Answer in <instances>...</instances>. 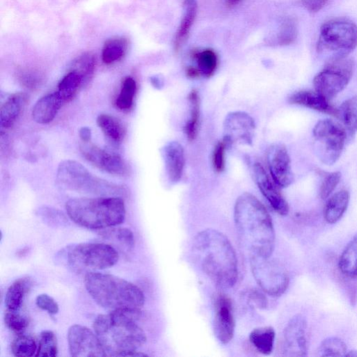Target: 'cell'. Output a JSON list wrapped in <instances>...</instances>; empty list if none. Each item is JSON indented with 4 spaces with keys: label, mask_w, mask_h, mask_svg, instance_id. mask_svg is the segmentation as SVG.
Here are the masks:
<instances>
[{
    "label": "cell",
    "mask_w": 357,
    "mask_h": 357,
    "mask_svg": "<svg viewBox=\"0 0 357 357\" xmlns=\"http://www.w3.org/2000/svg\"><path fill=\"white\" fill-rule=\"evenodd\" d=\"M192 253L203 272L219 287H234L238 278V261L225 235L212 229L201 231L193 241Z\"/></svg>",
    "instance_id": "1"
},
{
    "label": "cell",
    "mask_w": 357,
    "mask_h": 357,
    "mask_svg": "<svg viewBox=\"0 0 357 357\" xmlns=\"http://www.w3.org/2000/svg\"><path fill=\"white\" fill-rule=\"evenodd\" d=\"M234 218L238 236L251 257H271L275 231L265 206L254 195L245 193L237 200Z\"/></svg>",
    "instance_id": "2"
},
{
    "label": "cell",
    "mask_w": 357,
    "mask_h": 357,
    "mask_svg": "<svg viewBox=\"0 0 357 357\" xmlns=\"http://www.w3.org/2000/svg\"><path fill=\"white\" fill-rule=\"evenodd\" d=\"M140 310H118L99 316L94 329L107 356H126L147 341L145 331L136 323Z\"/></svg>",
    "instance_id": "3"
},
{
    "label": "cell",
    "mask_w": 357,
    "mask_h": 357,
    "mask_svg": "<svg viewBox=\"0 0 357 357\" xmlns=\"http://www.w3.org/2000/svg\"><path fill=\"white\" fill-rule=\"evenodd\" d=\"M85 284L92 298L106 310H140L144 306V293L135 284L117 276L90 272L86 274Z\"/></svg>",
    "instance_id": "4"
},
{
    "label": "cell",
    "mask_w": 357,
    "mask_h": 357,
    "mask_svg": "<svg viewBox=\"0 0 357 357\" xmlns=\"http://www.w3.org/2000/svg\"><path fill=\"white\" fill-rule=\"evenodd\" d=\"M66 209L71 220L90 230L115 227L126 218L124 202L117 196L70 199Z\"/></svg>",
    "instance_id": "5"
},
{
    "label": "cell",
    "mask_w": 357,
    "mask_h": 357,
    "mask_svg": "<svg viewBox=\"0 0 357 357\" xmlns=\"http://www.w3.org/2000/svg\"><path fill=\"white\" fill-rule=\"evenodd\" d=\"M57 180L62 188L79 193L116 195L122 192V186L94 175L81 164L73 160L59 165Z\"/></svg>",
    "instance_id": "6"
},
{
    "label": "cell",
    "mask_w": 357,
    "mask_h": 357,
    "mask_svg": "<svg viewBox=\"0 0 357 357\" xmlns=\"http://www.w3.org/2000/svg\"><path fill=\"white\" fill-rule=\"evenodd\" d=\"M357 46V26L346 19H334L321 28L318 52L329 60L346 57Z\"/></svg>",
    "instance_id": "7"
},
{
    "label": "cell",
    "mask_w": 357,
    "mask_h": 357,
    "mask_svg": "<svg viewBox=\"0 0 357 357\" xmlns=\"http://www.w3.org/2000/svg\"><path fill=\"white\" fill-rule=\"evenodd\" d=\"M119 260L114 247L106 243H85L70 249L68 264L79 273L98 271L113 267Z\"/></svg>",
    "instance_id": "8"
},
{
    "label": "cell",
    "mask_w": 357,
    "mask_h": 357,
    "mask_svg": "<svg viewBox=\"0 0 357 357\" xmlns=\"http://www.w3.org/2000/svg\"><path fill=\"white\" fill-rule=\"evenodd\" d=\"M313 135L314 150L318 159L325 164L331 166L340 157L347 139V130L331 119L319 121Z\"/></svg>",
    "instance_id": "9"
},
{
    "label": "cell",
    "mask_w": 357,
    "mask_h": 357,
    "mask_svg": "<svg viewBox=\"0 0 357 357\" xmlns=\"http://www.w3.org/2000/svg\"><path fill=\"white\" fill-rule=\"evenodd\" d=\"M354 68V61L347 57L329 60L314 78L315 90L331 102L347 86Z\"/></svg>",
    "instance_id": "10"
},
{
    "label": "cell",
    "mask_w": 357,
    "mask_h": 357,
    "mask_svg": "<svg viewBox=\"0 0 357 357\" xmlns=\"http://www.w3.org/2000/svg\"><path fill=\"white\" fill-rule=\"evenodd\" d=\"M250 261L253 275L262 291L278 298L287 291L289 276L280 262L271 257H251Z\"/></svg>",
    "instance_id": "11"
},
{
    "label": "cell",
    "mask_w": 357,
    "mask_h": 357,
    "mask_svg": "<svg viewBox=\"0 0 357 357\" xmlns=\"http://www.w3.org/2000/svg\"><path fill=\"white\" fill-rule=\"evenodd\" d=\"M69 351L75 357H103L106 353L96 333L86 327L76 325L68 331Z\"/></svg>",
    "instance_id": "12"
},
{
    "label": "cell",
    "mask_w": 357,
    "mask_h": 357,
    "mask_svg": "<svg viewBox=\"0 0 357 357\" xmlns=\"http://www.w3.org/2000/svg\"><path fill=\"white\" fill-rule=\"evenodd\" d=\"M255 131V121L249 114L233 112L229 114L225 119L224 140L227 146L234 144L251 146Z\"/></svg>",
    "instance_id": "13"
},
{
    "label": "cell",
    "mask_w": 357,
    "mask_h": 357,
    "mask_svg": "<svg viewBox=\"0 0 357 357\" xmlns=\"http://www.w3.org/2000/svg\"><path fill=\"white\" fill-rule=\"evenodd\" d=\"M80 151L88 162L109 174L124 176L128 172L127 164L121 157L108 153L90 142H83Z\"/></svg>",
    "instance_id": "14"
},
{
    "label": "cell",
    "mask_w": 357,
    "mask_h": 357,
    "mask_svg": "<svg viewBox=\"0 0 357 357\" xmlns=\"http://www.w3.org/2000/svg\"><path fill=\"white\" fill-rule=\"evenodd\" d=\"M267 163L270 175L280 188L292 184L294 176L289 152L283 145H272L267 152Z\"/></svg>",
    "instance_id": "15"
},
{
    "label": "cell",
    "mask_w": 357,
    "mask_h": 357,
    "mask_svg": "<svg viewBox=\"0 0 357 357\" xmlns=\"http://www.w3.org/2000/svg\"><path fill=\"white\" fill-rule=\"evenodd\" d=\"M307 322L301 315L294 316L284 328L283 334V355L285 356H306L307 355Z\"/></svg>",
    "instance_id": "16"
},
{
    "label": "cell",
    "mask_w": 357,
    "mask_h": 357,
    "mask_svg": "<svg viewBox=\"0 0 357 357\" xmlns=\"http://www.w3.org/2000/svg\"><path fill=\"white\" fill-rule=\"evenodd\" d=\"M235 330L232 300L224 295H220L215 300V316L213 319V331L217 338L227 345L233 338Z\"/></svg>",
    "instance_id": "17"
},
{
    "label": "cell",
    "mask_w": 357,
    "mask_h": 357,
    "mask_svg": "<svg viewBox=\"0 0 357 357\" xmlns=\"http://www.w3.org/2000/svg\"><path fill=\"white\" fill-rule=\"evenodd\" d=\"M254 180L262 195L271 207L281 216H287L289 213V205L280 192L279 186L275 183L263 166L256 163L253 166Z\"/></svg>",
    "instance_id": "18"
},
{
    "label": "cell",
    "mask_w": 357,
    "mask_h": 357,
    "mask_svg": "<svg viewBox=\"0 0 357 357\" xmlns=\"http://www.w3.org/2000/svg\"><path fill=\"white\" fill-rule=\"evenodd\" d=\"M291 104L304 106L338 118V110L318 93L311 90L298 92L289 98Z\"/></svg>",
    "instance_id": "19"
},
{
    "label": "cell",
    "mask_w": 357,
    "mask_h": 357,
    "mask_svg": "<svg viewBox=\"0 0 357 357\" xmlns=\"http://www.w3.org/2000/svg\"><path fill=\"white\" fill-rule=\"evenodd\" d=\"M166 169L170 181L178 182L183 174L185 156L183 147L177 142H171L164 148Z\"/></svg>",
    "instance_id": "20"
},
{
    "label": "cell",
    "mask_w": 357,
    "mask_h": 357,
    "mask_svg": "<svg viewBox=\"0 0 357 357\" xmlns=\"http://www.w3.org/2000/svg\"><path fill=\"white\" fill-rule=\"evenodd\" d=\"M62 102L57 92L43 97L33 108V119L40 124L50 123L57 115Z\"/></svg>",
    "instance_id": "21"
},
{
    "label": "cell",
    "mask_w": 357,
    "mask_h": 357,
    "mask_svg": "<svg viewBox=\"0 0 357 357\" xmlns=\"http://www.w3.org/2000/svg\"><path fill=\"white\" fill-rule=\"evenodd\" d=\"M28 96L23 93L12 95L0 110V126L2 129L11 128L26 104Z\"/></svg>",
    "instance_id": "22"
},
{
    "label": "cell",
    "mask_w": 357,
    "mask_h": 357,
    "mask_svg": "<svg viewBox=\"0 0 357 357\" xmlns=\"http://www.w3.org/2000/svg\"><path fill=\"white\" fill-rule=\"evenodd\" d=\"M349 202V193L346 190L340 191L331 195L327 200L324 218L329 224L337 223L344 215Z\"/></svg>",
    "instance_id": "23"
},
{
    "label": "cell",
    "mask_w": 357,
    "mask_h": 357,
    "mask_svg": "<svg viewBox=\"0 0 357 357\" xmlns=\"http://www.w3.org/2000/svg\"><path fill=\"white\" fill-rule=\"evenodd\" d=\"M31 287L32 281L29 278L18 279L11 285L6 297V305L9 311H19L21 309Z\"/></svg>",
    "instance_id": "24"
},
{
    "label": "cell",
    "mask_w": 357,
    "mask_h": 357,
    "mask_svg": "<svg viewBox=\"0 0 357 357\" xmlns=\"http://www.w3.org/2000/svg\"><path fill=\"white\" fill-rule=\"evenodd\" d=\"M341 273L349 278H357V233L348 243L338 260Z\"/></svg>",
    "instance_id": "25"
},
{
    "label": "cell",
    "mask_w": 357,
    "mask_h": 357,
    "mask_svg": "<svg viewBox=\"0 0 357 357\" xmlns=\"http://www.w3.org/2000/svg\"><path fill=\"white\" fill-rule=\"evenodd\" d=\"M84 77L77 71L70 70L60 81L57 93L63 102H69L73 100L84 85Z\"/></svg>",
    "instance_id": "26"
},
{
    "label": "cell",
    "mask_w": 357,
    "mask_h": 357,
    "mask_svg": "<svg viewBox=\"0 0 357 357\" xmlns=\"http://www.w3.org/2000/svg\"><path fill=\"white\" fill-rule=\"evenodd\" d=\"M276 333L271 327H262L253 329L250 334L249 340L258 351L269 355L273 349Z\"/></svg>",
    "instance_id": "27"
},
{
    "label": "cell",
    "mask_w": 357,
    "mask_h": 357,
    "mask_svg": "<svg viewBox=\"0 0 357 357\" xmlns=\"http://www.w3.org/2000/svg\"><path fill=\"white\" fill-rule=\"evenodd\" d=\"M104 135L115 144H121L126 135L123 124L117 118L107 114L100 115L97 119Z\"/></svg>",
    "instance_id": "28"
},
{
    "label": "cell",
    "mask_w": 357,
    "mask_h": 357,
    "mask_svg": "<svg viewBox=\"0 0 357 357\" xmlns=\"http://www.w3.org/2000/svg\"><path fill=\"white\" fill-rule=\"evenodd\" d=\"M101 236L119 249L130 251L135 245V239L131 231L125 228H109L100 233Z\"/></svg>",
    "instance_id": "29"
},
{
    "label": "cell",
    "mask_w": 357,
    "mask_h": 357,
    "mask_svg": "<svg viewBox=\"0 0 357 357\" xmlns=\"http://www.w3.org/2000/svg\"><path fill=\"white\" fill-rule=\"evenodd\" d=\"M184 16L177 32L175 41V48L177 50L186 40L195 19L197 14L196 0H184Z\"/></svg>",
    "instance_id": "30"
},
{
    "label": "cell",
    "mask_w": 357,
    "mask_h": 357,
    "mask_svg": "<svg viewBox=\"0 0 357 357\" xmlns=\"http://www.w3.org/2000/svg\"><path fill=\"white\" fill-rule=\"evenodd\" d=\"M338 110V118L350 134H354L357 131V95L343 102Z\"/></svg>",
    "instance_id": "31"
},
{
    "label": "cell",
    "mask_w": 357,
    "mask_h": 357,
    "mask_svg": "<svg viewBox=\"0 0 357 357\" xmlns=\"http://www.w3.org/2000/svg\"><path fill=\"white\" fill-rule=\"evenodd\" d=\"M191 106L190 119L184 127L188 139L193 141L197 134L200 119V98L197 92L193 90L189 95Z\"/></svg>",
    "instance_id": "32"
},
{
    "label": "cell",
    "mask_w": 357,
    "mask_h": 357,
    "mask_svg": "<svg viewBox=\"0 0 357 357\" xmlns=\"http://www.w3.org/2000/svg\"><path fill=\"white\" fill-rule=\"evenodd\" d=\"M193 57L197 59L201 75L207 78L212 77L215 73L218 64L216 53L211 50H205L194 53Z\"/></svg>",
    "instance_id": "33"
},
{
    "label": "cell",
    "mask_w": 357,
    "mask_h": 357,
    "mask_svg": "<svg viewBox=\"0 0 357 357\" xmlns=\"http://www.w3.org/2000/svg\"><path fill=\"white\" fill-rule=\"evenodd\" d=\"M126 48L127 42L124 39L108 40L103 50V61L106 64H110L120 59L124 55Z\"/></svg>",
    "instance_id": "34"
},
{
    "label": "cell",
    "mask_w": 357,
    "mask_h": 357,
    "mask_svg": "<svg viewBox=\"0 0 357 357\" xmlns=\"http://www.w3.org/2000/svg\"><path fill=\"white\" fill-rule=\"evenodd\" d=\"M136 90L137 85L135 80L131 77L126 78L116 100L117 107L122 110H129L133 106Z\"/></svg>",
    "instance_id": "35"
},
{
    "label": "cell",
    "mask_w": 357,
    "mask_h": 357,
    "mask_svg": "<svg viewBox=\"0 0 357 357\" xmlns=\"http://www.w3.org/2000/svg\"><path fill=\"white\" fill-rule=\"evenodd\" d=\"M57 341L55 334L51 331H44L40 334L36 356L55 357L57 355Z\"/></svg>",
    "instance_id": "36"
},
{
    "label": "cell",
    "mask_w": 357,
    "mask_h": 357,
    "mask_svg": "<svg viewBox=\"0 0 357 357\" xmlns=\"http://www.w3.org/2000/svg\"><path fill=\"white\" fill-rule=\"evenodd\" d=\"M346 354V344L341 339L335 337L323 340L318 349V355L320 356H345Z\"/></svg>",
    "instance_id": "37"
},
{
    "label": "cell",
    "mask_w": 357,
    "mask_h": 357,
    "mask_svg": "<svg viewBox=\"0 0 357 357\" xmlns=\"http://www.w3.org/2000/svg\"><path fill=\"white\" fill-rule=\"evenodd\" d=\"M38 216L44 223L50 227L59 228L66 226L68 220L64 214L58 209L43 206L37 211Z\"/></svg>",
    "instance_id": "38"
},
{
    "label": "cell",
    "mask_w": 357,
    "mask_h": 357,
    "mask_svg": "<svg viewBox=\"0 0 357 357\" xmlns=\"http://www.w3.org/2000/svg\"><path fill=\"white\" fill-rule=\"evenodd\" d=\"M37 349L36 341L32 337L24 335L19 336L12 345L13 354L19 357L32 356Z\"/></svg>",
    "instance_id": "39"
},
{
    "label": "cell",
    "mask_w": 357,
    "mask_h": 357,
    "mask_svg": "<svg viewBox=\"0 0 357 357\" xmlns=\"http://www.w3.org/2000/svg\"><path fill=\"white\" fill-rule=\"evenodd\" d=\"M96 58L91 54H85L81 56L73 64V69L79 73L88 82L95 73Z\"/></svg>",
    "instance_id": "40"
},
{
    "label": "cell",
    "mask_w": 357,
    "mask_h": 357,
    "mask_svg": "<svg viewBox=\"0 0 357 357\" xmlns=\"http://www.w3.org/2000/svg\"><path fill=\"white\" fill-rule=\"evenodd\" d=\"M5 322L11 331L20 335H22L29 325L27 318L19 313L18 311L9 310L5 315Z\"/></svg>",
    "instance_id": "41"
},
{
    "label": "cell",
    "mask_w": 357,
    "mask_h": 357,
    "mask_svg": "<svg viewBox=\"0 0 357 357\" xmlns=\"http://www.w3.org/2000/svg\"><path fill=\"white\" fill-rule=\"evenodd\" d=\"M19 82L23 86L30 90L39 88L43 84L42 75L33 70H22L18 75Z\"/></svg>",
    "instance_id": "42"
},
{
    "label": "cell",
    "mask_w": 357,
    "mask_h": 357,
    "mask_svg": "<svg viewBox=\"0 0 357 357\" xmlns=\"http://www.w3.org/2000/svg\"><path fill=\"white\" fill-rule=\"evenodd\" d=\"M341 180V173L340 172H334L326 173L323 176L320 188V197L322 200L328 198L336 189Z\"/></svg>",
    "instance_id": "43"
},
{
    "label": "cell",
    "mask_w": 357,
    "mask_h": 357,
    "mask_svg": "<svg viewBox=\"0 0 357 357\" xmlns=\"http://www.w3.org/2000/svg\"><path fill=\"white\" fill-rule=\"evenodd\" d=\"M227 145L224 140L219 142L214 148L212 156V163L214 170L218 173L225 169V153Z\"/></svg>",
    "instance_id": "44"
},
{
    "label": "cell",
    "mask_w": 357,
    "mask_h": 357,
    "mask_svg": "<svg viewBox=\"0 0 357 357\" xmlns=\"http://www.w3.org/2000/svg\"><path fill=\"white\" fill-rule=\"evenodd\" d=\"M37 307L46 311L50 315H56L59 312V306L55 300L46 294L39 296L36 300Z\"/></svg>",
    "instance_id": "45"
},
{
    "label": "cell",
    "mask_w": 357,
    "mask_h": 357,
    "mask_svg": "<svg viewBox=\"0 0 357 357\" xmlns=\"http://www.w3.org/2000/svg\"><path fill=\"white\" fill-rule=\"evenodd\" d=\"M297 37V30L294 24L289 22L285 24L278 37L281 45H289L293 43Z\"/></svg>",
    "instance_id": "46"
},
{
    "label": "cell",
    "mask_w": 357,
    "mask_h": 357,
    "mask_svg": "<svg viewBox=\"0 0 357 357\" xmlns=\"http://www.w3.org/2000/svg\"><path fill=\"white\" fill-rule=\"evenodd\" d=\"M329 0H302V4L309 12L316 13L322 10Z\"/></svg>",
    "instance_id": "47"
},
{
    "label": "cell",
    "mask_w": 357,
    "mask_h": 357,
    "mask_svg": "<svg viewBox=\"0 0 357 357\" xmlns=\"http://www.w3.org/2000/svg\"><path fill=\"white\" fill-rule=\"evenodd\" d=\"M250 298L251 301L260 309H264L267 307L268 301L266 297L258 291H252L250 295Z\"/></svg>",
    "instance_id": "48"
},
{
    "label": "cell",
    "mask_w": 357,
    "mask_h": 357,
    "mask_svg": "<svg viewBox=\"0 0 357 357\" xmlns=\"http://www.w3.org/2000/svg\"><path fill=\"white\" fill-rule=\"evenodd\" d=\"M79 136L83 142H89L92 138V131L90 128L84 126L79 130Z\"/></svg>",
    "instance_id": "49"
},
{
    "label": "cell",
    "mask_w": 357,
    "mask_h": 357,
    "mask_svg": "<svg viewBox=\"0 0 357 357\" xmlns=\"http://www.w3.org/2000/svg\"><path fill=\"white\" fill-rule=\"evenodd\" d=\"M200 75H201L200 71L197 68H195L193 66H189L186 69V75L190 79L198 78Z\"/></svg>",
    "instance_id": "50"
},
{
    "label": "cell",
    "mask_w": 357,
    "mask_h": 357,
    "mask_svg": "<svg viewBox=\"0 0 357 357\" xmlns=\"http://www.w3.org/2000/svg\"><path fill=\"white\" fill-rule=\"evenodd\" d=\"M151 82L155 88L160 89L162 87V82L157 77H153L151 79Z\"/></svg>",
    "instance_id": "51"
},
{
    "label": "cell",
    "mask_w": 357,
    "mask_h": 357,
    "mask_svg": "<svg viewBox=\"0 0 357 357\" xmlns=\"http://www.w3.org/2000/svg\"><path fill=\"white\" fill-rule=\"evenodd\" d=\"M345 356L357 357V351L351 350V351H347Z\"/></svg>",
    "instance_id": "52"
},
{
    "label": "cell",
    "mask_w": 357,
    "mask_h": 357,
    "mask_svg": "<svg viewBox=\"0 0 357 357\" xmlns=\"http://www.w3.org/2000/svg\"><path fill=\"white\" fill-rule=\"evenodd\" d=\"M240 0H229V6H233L238 3Z\"/></svg>",
    "instance_id": "53"
}]
</instances>
